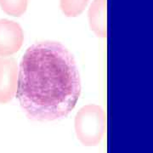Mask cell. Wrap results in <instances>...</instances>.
I'll return each instance as SVG.
<instances>
[{"label":"cell","mask_w":153,"mask_h":153,"mask_svg":"<svg viewBox=\"0 0 153 153\" xmlns=\"http://www.w3.org/2000/svg\"><path fill=\"white\" fill-rule=\"evenodd\" d=\"M24 33L17 22L0 19V57L16 54L22 47Z\"/></svg>","instance_id":"3"},{"label":"cell","mask_w":153,"mask_h":153,"mask_svg":"<svg viewBox=\"0 0 153 153\" xmlns=\"http://www.w3.org/2000/svg\"><path fill=\"white\" fill-rule=\"evenodd\" d=\"M74 128L78 140L85 146H96L105 132V113L98 105L82 106L76 112Z\"/></svg>","instance_id":"2"},{"label":"cell","mask_w":153,"mask_h":153,"mask_svg":"<svg viewBox=\"0 0 153 153\" xmlns=\"http://www.w3.org/2000/svg\"><path fill=\"white\" fill-rule=\"evenodd\" d=\"M81 90L76 60L64 45L43 41L27 49L19 66L16 95L29 119L66 117L75 108Z\"/></svg>","instance_id":"1"},{"label":"cell","mask_w":153,"mask_h":153,"mask_svg":"<svg viewBox=\"0 0 153 153\" xmlns=\"http://www.w3.org/2000/svg\"><path fill=\"white\" fill-rule=\"evenodd\" d=\"M89 0H60V8L67 17L80 16L87 8Z\"/></svg>","instance_id":"6"},{"label":"cell","mask_w":153,"mask_h":153,"mask_svg":"<svg viewBox=\"0 0 153 153\" xmlns=\"http://www.w3.org/2000/svg\"><path fill=\"white\" fill-rule=\"evenodd\" d=\"M106 7V0H93L88 10V20L90 30L99 38H105L107 35Z\"/></svg>","instance_id":"5"},{"label":"cell","mask_w":153,"mask_h":153,"mask_svg":"<svg viewBox=\"0 0 153 153\" xmlns=\"http://www.w3.org/2000/svg\"><path fill=\"white\" fill-rule=\"evenodd\" d=\"M28 0H0V7L7 15L22 16L27 10Z\"/></svg>","instance_id":"7"},{"label":"cell","mask_w":153,"mask_h":153,"mask_svg":"<svg viewBox=\"0 0 153 153\" xmlns=\"http://www.w3.org/2000/svg\"><path fill=\"white\" fill-rule=\"evenodd\" d=\"M19 66L10 57H0V104H6L16 94Z\"/></svg>","instance_id":"4"}]
</instances>
